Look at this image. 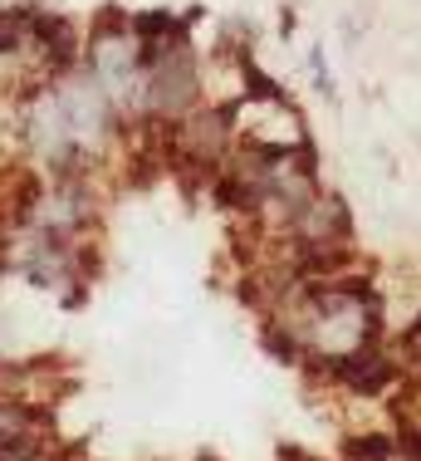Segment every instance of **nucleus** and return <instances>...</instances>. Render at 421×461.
Here are the masks:
<instances>
[{
	"mask_svg": "<svg viewBox=\"0 0 421 461\" xmlns=\"http://www.w3.org/2000/svg\"><path fill=\"white\" fill-rule=\"evenodd\" d=\"M407 452H412V456L421 461V432H412V442H407Z\"/></svg>",
	"mask_w": 421,
	"mask_h": 461,
	"instance_id": "1",
	"label": "nucleus"
},
{
	"mask_svg": "<svg viewBox=\"0 0 421 461\" xmlns=\"http://www.w3.org/2000/svg\"><path fill=\"white\" fill-rule=\"evenodd\" d=\"M407 344H412V348H417V354H421V324L412 329V339H407Z\"/></svg>",
	"mask_w": 421,
	"mask_h": 461,
	"instance_id": "2",
	"label": "nucleus"
}]
</instances>
